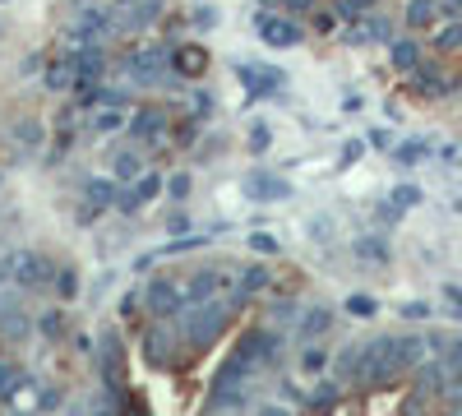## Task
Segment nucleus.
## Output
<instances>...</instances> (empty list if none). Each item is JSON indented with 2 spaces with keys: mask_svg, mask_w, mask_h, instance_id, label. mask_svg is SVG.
I'll return each mask as SVG.
<instances>
[{
  "mask_svg": "<svg viewBox=\"0 0 462 416\" xmlns=\"http://www.w3.org/2000/svg\"><path fill=\"white\" fill-rule=\"evenodd\" d=\"M231 319V305L227 301H199V305H189V315H185V343L189 347H208L217 333L227 328Z\"/></svg>",
  "mask_w": 462,
  "mask_h": 416,
  "instance_id": "nucleus-1",
  "label": "nucleus"
},
{
  "mask_svg": "<svg viewBox=\"0 0 462 416\" xmlns=\"http://www.w3.org/2000/svg\"><path fill=\"white\" fill-rule=\"evenodd\" d=\"M139 301H144V310L153 319H176L185 310V292H181V283H172V277H153V283H144Z\"/></svg>",
  "mask_w": 462,
  "mask_h": 416,
  "instance_id": "nucleus-2",
  "label": "nucleus"
},
{
  "mask_svg": "<svg viewBox=\"0 0 462 416\" xmlns=\"http://www.w3.org/2000/svg\"><path fill=\"white\" fill-rule=\"evenodd\" d=\"M51 273H56V268H51V264L38 255V250H14V255H10V283H14V287H23V292L46 287V283H51Z\"/></svg>",
  "mask_w": 462,
  "mask_h": 416,
  "instance_id": "nucleus-3",
  "label": "nucleus"
},
{
  "mask_svg": "<svg viewBox=\"0 0 462 416\" xmlns=\"http://www.w3.org/2000/svg\"><path fill=\"white\" fill-rule=\"evenodd\" d=\"M236 356L250 361L255 370L278 366V333H273V328H255V333H246V338L236 343Z\"/></svg>",
  "mask_w": 462,
  "mask_h": 416,
  "instance_id": "nucleus-4",
  "label": "nucleus"
},
{
  "mask_svg": "<svg viewBox=\"0 0 462 416\" xmlns=\"http://www.w3.org/2000/svg\"><path fill=\"white\" fill-rule=\"evenodd\" d=\"M181 292H185V305H199V301H213L217 292H236V277L223 268H199Z\"/></svg>",
  "mask_w": 462,
  "mask_h": 416,
  "instance_id": "nucleus-5",
  "label": "nucleus"
},
{
  "mask_svg": "<svg viewBox=\"0 0 462 416\" xmlns=\"http://www.w3.org/2000/svg\"><path fill=\"white\" fill-rule=\"evenodd\" d=\"M65 38L70 42H102V38H112V14L106 10H79L70 23H65Z\"/></svg>",
  "mask_w": 462,
  "mask_h": 416,
  "instance_id": "nucleus-6",
  "label": "nucleus"
},
{
  "mask_svg": "<svg viewBox=\"0 0 462 416\" xmlns=\"http://www.w3.org/2000/svg\"><path fill=\"white\" fill-rule=\"evenodd\" d=\"M255 33L264 38V47H296V42H301V23H291L287 14H255Z\"/></svg>",
  "mask_w": 462,
  "mask_h": 416,
  "instance_id": "nucleus-7",
  "label": "nucleus"
},
{
  "mask_svg": "<svg viewBox=\"0 0 462 416\" xmlns=\"http://www.w3.org/2000/svg\"><path fill=\"white\" fill-rule=\"evenodd\" d=\"M70 65H74V83H102V74H106L102 42H84L79 51H70Z\"/></svg>",
  "mask_w": 462,
  "mask_h": 416,
  "instance_id": "nucleus-8",
  "label": "nucleus"
},
{
  "mask_svg": "<svg viewBox=\"0 0 462 416\" xmlns=\"http://www.w3.org/2000/svg\"><path fill=\"white\" fill-rule=\"evenodd\" d=\"M0 333H5L10 343H23L33 333V319H29V310H23V301L10 292H0Z\"/></svg>",
  "mask_w": 462,
  "mask_h": 416,
  "instance_id": "nucleus-9",
  "label": "nucleus"
},
{
  "mask_svg": "<svg viewBox=\"0 0 462 416\" xmlns=\"http://www.w3.org/2000/svg\"><path fill=\"white\" fill-rule=\"evenodd\" d=\"M157 194H162V176H157V172H144L139 181H130V190L116 194V208H121V213H139L144 204L157 200Z\"/></svg>",
  "mask_w": 462,
  "mask_h": 416,
  "instance_id": "nucleus-10",
  "label": "nucleus"
},
{
  "mask_svg": "<svg viewBox=\"0 0 462 416\" xmlns=\"http://www.w3.org/2000/svg\"><path fill=\"white\" fill-rule=\"evenodd\" d=\"M246 194H250V200H259V204H282V200H291V185H287L282 176L250 172V176H246Z\"/></svg>",
  "mask_w": 462,
  "mask_h": 416,
  "instance_id": "nucleus-11",
  "label": "nucleus"
},
{
  "mask_svg": "<svg viewBox=\"0 0 462 416\" xmlns=\"http://www.w3.org/2000/svg\"><path fill=\"white\" fill-rule=\"evenodd\" d=\"M106 176H112L116 185H130V181H139V176H144V157L134 153V149H116L112 157H106Z\"/></svg>",
  "mask_w": 462,
  "mask_h": 416,
  "instance_id": "nucleus-12",
  "label": "nucleus"
},
{
  "mask_svg": "<svg viewBox=\"0 0 462 416\" xmlns=\"http://www.w3.org/2000/svg\"><path fill=\"white\" fill-rule=\"evenodd\" d=\"M10 139H14L23 153H42V149H46V125H42L38 116H19V121L10 125Z\"/></svg>",
  "mask_w": 462,
  "mask_h": 416,
  "instance_id": "nucleus-13",
  "label": "nucleus"
},
{
  "mask_svg": "<svg viewBox=\"0 0 462 416\" xmlns=\"http://www.w3.org/2000/svg\"><path fill=\"white\" fill-rule=\"evenodd\" d=\"M42 89L46 93H70L74 89V65H70V51H61L56 61L42 65Z\"/></svg>",
  "mask_w": 462,
  "mask_h": 416,
  "instance_id": "nucleus-14",
  "label": "nucleus"
},
{
  "mask_svg": "<svg viewBox=\"0 0 462 416\" xmlns=\"http://www.w3.org/2000/svg\"><path fill=\"white\" fill-rule=\"evenodd\" d=\"M329 324H333V310H329V305H310L306 315H296V338H301V343H315L319 333H329Z\"/></svg>",
  "mask_w": 462,
  "mask_h": 416,
  "instance_id": "nucleus-15",
  "label": "nucleus"
},
{
  "mask_svg": "<svg viewBox=\"0 0 462 416\" xmlns=\"http://www.w3.org/2000/svg\"><path fill=\"white\" fill-rule=\"evenodd\" d=\"M144 356L153 361V366H167V361H172V333H167V319H157V328L144 333Z\"/></svg>",
  "mask_w": 462,
  "mask_h": 416,
  "instance_id": "nucleus-16",
  "label": "nucleus"
},
{
  "mask_svg": "<svg viewBox=\"0 0 462 416\" xmlns=\"http://www.w3.org/2000/svg\"><path fill=\"white\" fill-rule=\"evenodd\" d=\"M116 194H121V185H116L112 176H88V181H84V200H88L93 208H116Z\"/></svg>",
  "mask_w": 462,
  "mask_h": 416,
  "instance_id": "nucleus-17",
  "label": "nucleus"
},
{
  "mask_svg": "<svg viewBox=\"0 0 462 416\" xmlns=\"http://www.w3.org/2000/svg\"><path fill=\"white\" fill-rule=\"evenodd\" d=\"M130 134L134 139H162L167 134V116H162V111H153V106H144V111H134V125H130Z\"/></svg>",
  "mask_w": 462,
  "mask_h": 416,
  "instance_id": "nucleus-18",
  "label": "nucleus"
},
{
  "mask_svg": "<svg viewBox=\"0 0 462 416\" xmlns=\"http://www.w3.org/2000/svg\"><path fill=\"white\" fill-rule=\"evenodd\" d=\"M172 70H176L181 79H189V74H204V70H208V55H204V47H176V51H172Z\"/></svg>",
  "mask_w": 462,
  "mask_h": 416,
  "instance_id": "nucleus-19",
  "label": "nucleus"
},
{
  "mask_svg": "<svg viewBox=\"0 0 462 416\" xmlns=\"http://www.w3.org/2000/svg\"><path fill=\"white\" fill-rule=\"evenodd\" d=\"M88 125H93V134H116L130 121H125V106H93L88 111Z\"/></svg>",
  "mask_w": 462,
  "mask_h": 416,
  "instance_id": "nucleus-20",
  "label": "nucleus"
},
{
  "mask_svg": "<svg viewBox=\"0 0 462 416\" xmlns=\"http://www.w3.org/2000/svg\"><path fill=\"white\" fill-rule=\"evenodd\" d=\"M268 283H273V273H268V264H250V268H240V277H236V292H240V296H259V292H268Z\"/></svg>",
  "mask_w": 462,
  "mask_h": 416,
  "instance_id": "nucleus-21",
  "label": "nucleus"
},
{
  "mask_svg": "<svg viewBox=\"0 0 462 416\" xmlns=\"http://www.w3.org/2000/svg\"><path fill=\"white\" fill-rule=\"evenodd\" d=\"M33 328L42 333L46 343H56L61 333H65V310H61V305H46V310H42V315L33 319Z\"/></svg>",
  "mask_w": 462,
  "mask_h": 416,
  "instance_id": "nucleus-22",
  "label": "nucleus"
},
{
  "mask_svg": "<svg viewBox=\"0 0 462 416\" xmlns=\"http://www.w3.org/2000/svg\"><path fill=\"white\" fill-rule=\"evenodd\" d=\"M23 379H29V370H23V366H14V361H0V403H10V398L19 394Z\"/></svg>",
  "mask_w": 462,
  "mask_h": 416,
  "instance_id": "nucleus-23",
  "label": "nucleus"
},
{
  "mask_svg": "<svg viewBox=\"0 0 462 416\" xmlns=\"http://www.w3.org/2000/svg\"><path fill=\"white\" fill-rule=\"evenodd\" d=\"M51 287H56L61 301H74L79 296V273L74 268H56V273H51Z\"/></svg>",
  "mask_w": 462,
  "mask_h": 416,
  "instance_id": "nucleus-24",
  "label": "nucleus"
},
{
  "mask_svg": "<svg viewBox=\"0 0 462 416\" xmlns=\"http://www.w3.org/2000/svg\"><path fill=\"white\" fill-rule=\"evenodd\" d=\"M162 190H167V200H172V204H185V200H189V190H195V176H189V172H176Z\"/></svg>",
  "mask_w": 462,
  "mask_h": 416,
  "instance_id": "nucleus-25",
  "label": "nucleus"
},
{
  "mask_svg": "<svg viewBox=\"0 0 462 416\" xmlns=\"http://www.w3.org/2000/svg\"><path fill=\"white\" fill-rule=\"evenodd\" d=\"M374 310H379V301H374V296H365V292L347 296V315H357V319H370Z\"/></svg>",
  "mask_w": 462,
  "mask_h": 416,
  "instance_id": "nucleus-26",
  "label": "nucleus"
},
{
  "mask_svg": "<svg viewBox=\"0 0 462 416\" xmlns=\"http://www.w3.org/2000/svg\"><path fill=\"white\" fill-rule=\"evenodd\" d=\"M61 403H65V388L61 384H46L42 394H38V412H56Z\"/></svg>",
  "mask_w": 462,
  "mask_h": 416,
  "instance_id": "nucleus-27",
  "label": "nucleus"
},
{
  "mask_svg": "<svg viewBox=\"0 0 462 416\" xmlns=\"http://www.w3.org/2000/svg\"><path fill=\"white\" fill-rule=\"evenodd\" d=\"M250 250H255V255H264V259H268V255H278L282 245H278V236H268V232H255V236H250Z\"/></svg>",
  "mask_w": 462,
  "mask_h": 416,
  "instance_id": "nucleus-28",
  "label": "nucleus"
},
{
  "mask_svg": "<svg viewBox=\"0 0 462 416\" xmlns=\"http://www.w3.org/2000/svg\"><path fill=\"white\" fill-rule=\"evenodd\" d=\"M425 153H430V149H425V144H421V139H412V144H402V149H398V153H393V157H398V162H402V166H412V162H421V157H425Z\"/></svg>",
  "mask_w": 462,
  "mask_h": 416,
  "instance_id": "nucleus-29",
  "label": "nucleus"
},
{
  "mask_svg": "<svg viewBox=\"0 0 462 416\" xmlns=\"http://www.w3.org/2000/svg\"><path fill=\"white\" fill-rule=\"evenodd\" d=\"M421 204V190L416 185H398L393 190V208H416Z\"/></svg>",
  "mask_w": 462,
  "mask_h": 416,
  "instance_id": "nucleus-30",
  "label": "nucleus"
},
{
  "mask_svg": "<svg viewBox=\"0 0 462 416\" xmlns=\"http://www.w3.org/2000/svg\"><path fill=\"white\" fill-rule=\"evenodd\" d=\"M393 65H398V70H412V65H416V47H412V42H398V47H393Z\"/></svg>",
  "mask_w": 462,
  "mask_h": 416,
  "instance_id": "nucleus-31",
  "label": "nucleus"
},
{
  "mask_svg": "<svg viewBox=\"0 0 462 416\" xmlns=\"http://www.w3.org/2000/svg\"><path fill=\"white\" fill-rule=\"evenodd\" d=\"M333 398H338V384H333V379H319V388L310 394V403H315V407H329Z\"/></svg>",
  "mask_w": 462,
  "mask_h": 416,
  "instance_id": "nucleus-32",
  "label": "nucleus"
},
{
  "mask_svg": "<svg viewBox=\"0 0 462 416\" xmlns=\"http://www.w3.org/2000/svg\"><path fill=\"white\" fill-rule=\"evenodd\" d=\"M301 366L315 375V370H323V366H329V352H323V347H310L306 356H301Z\"/></svg>",
  "mask_w": 462,
  "mask_h": 416,
  "instance_id": "nucleus-33",
  "label": "nucleus"
},
{
  "mask_svg": "<svg viewBox=\"0 0 462 416\" xmlns=\"http://www.w3.org/2000/svg\"><path fill=\"white\" fill-rule=\"evenodd\" d=\"M268 144H273V130H268V125H255V130H250V153H264Z\"/></svg>",
  "mask_w": 462,
  "mask_h": 416,
  "instance_id": "nucleus-34",
  "label": "nucleus"
},
{
  "mask_svg": "<svg viewBox=\"0 0 462 416\" xmlns=\"http://www.w3.org/2000/svg\"><path fill=\"white\" fill-rule=\"evenodd\" d=\"M195 28H199V33L217 28V10H213V5H199V10H195Z\"/></svg>",
  "mask_w": 462,
  "mask_h": 416,
  "instance_id": "nucleus-35",
  "label": "nucleus"
},
{
  "mask_svg": "<svg viewBox=\"0 0 462 416\" xmlns=\"http://www.w3.org/2000/svg\"><path fill=\"white\" fill-rule=\"evenodd\" d=\"M357 250H361L365 259H389V250L379 245V241H357Z\"/></svg>",
  "mask_w": 462,
  "mask_h": 416,
  "instance_id": "nucleus-36",
  "label": "nucleus"
},
{
  "mask_svg": "<svg viewBox=\"0 0 462 416\" xmlns=\"http://www.w3.org/2000/svg\"><path fill=\"white\" fill-rule=\"evenodd\" d=\"M361 153H365V144H361V139H351V144L342 149V162H338V166H357V157H361Z\"/></svg>",
  "mask_w": 462,
  "mask_h": 416,
  "instance_id": "nucleus-37",
  "label": "nucleus"
},
{
  "mask_svg": "<svg viewBox=\"0 0 462 416\" xmlns=\"http://www.w3.org/2000/svg\"><path fill=\"white\" fill-rule=\"evenodd\" d=\"M402 315H407V319H430V305H425V301H407Z\"/></svg>",
  "mask_w": 462,
  "mask_h": 416,
  "instance_id": "nucleus-38",
  "label": "nucleus"
},
{
  "mask_svg": "<svg viewBox=\"0 0 462 416\" xmlns=\"http://www.w3.org/2000/svg\"><path fill=\"white\" fill-rule=\"evenodd\" d=\"M407 19H412V23H425V19H430V0H416V5H412V14H407Z\"/></svg>",
  "mask_w": 462,
  "mask_h": 416,
  "instance_id": "nucleus-39",
  "label": "nucleus"
},
{
  "mask_svg": "<svg viewBox=\"0 0 462 416\" xmlns=\"http://www.w3.org/2000/svg\"><path fill=\"white\" fill-rule=\"evenodd\" d=\"M357 10H370V0H342V14L357 19Z\"/></svg>",
  "mask_w": 462,
  "mask_h": 416,
  "instance_id": "nucleus-40",
  "label": "nucleus"
},
{
  "mask_svg": "<svg viewBox=\"0 0 462 416\" xmlns=\"http://www.w3.org/2000/svg\"><path fill=\"white\" fill-rule=\"evenodd\" d=\"M255 416H291V412H287V407H282V403H264V407H259V412H255Z\"/></svg>",
  "mask_w": 462,
  "mask_h": 416,
  "instance_id": "nucleus-41",
  "label": "nucleus"
},
{
  "mask_svg": "<svg viewBox=\"0 0 462 416\" xmlns=\"http://www.w3.org/2000/svg\"><path fill=\"white\" fill-rule=\"evenodd\" d=\"M291 315H296L291 301H278V305H273V319H291Z\"/></svg>",
  "mask_w": 462,
  "mask_h": 416,
  "instance_id": "nucleus-42",
  "label": "nucleus"
},
{
  "mask_svg": "<svg viewBox=\"0 0 462 416\" xmlns=\"http://www.w3.org/2000/svg\"><path fill=\"white\" fill-rule=\"evenodd\" d=\"M167 227H172V232H185V227H189V217H185V213H172Z\"/></svg>",
  "mask_w": 462,
  "mask_h": 416,
  "instance_id": "nucleus-43",
  "label": "nucleus"
},
{
  "mask_svg": "<svg viewBox=\"0 0 462 416\" xmlns=\"http://www.w3.org/2000/svg\"><path fill=\"white\" fill-rule=\"evenodd\" d=\"M125 416H148V407H144V403H139V398H134V403H130V407H125Z\"/></svg>",
  "mask_w": 462,
  "mask_h": 416,
  "instance_id": "nucleus-44",
  "label": "nucleus"
},
{
  "mask_svg": "<svg viewBox=\"0 0 462 416\" xmlns=\"http://www.w3.org/2000/svg\"><path fill=\"white\" fill-rule=\"evenodd\" d=\"M0 283H10V255L0 259Z\"/></svg>",
  "mask_w": 462,
  "mask_h": 416,
  "instance_id": "nucleus-45",
  "label": "nucleus"
},
{
  "mask_svg": "<svg viewBox=\"0 0 462 416\" xmlns=\"http://www.w3.org/2000/svg\"><path fill=\"white\" fill-rule=\"evenodd\" d=\"M0 416H38V412H23V407H5Z\"/></svg>",
  "mask_w": 462,
  "mask_h": 416,
  "instance_id": "nucleus-46",
  "label": "nucleus"
},
{
  "mask_svg": "<svg viewBox=\"0 0 462 416\" xmlns=\"http://www.w3.org/2000/svg\"><path fill=\"white\" fill-rule=\"evenodd\" d=\"M93 416H121V412H112V407H97Z\"/></svg>",
  "mask_w": 462,
  "mask_h": 416,
  "instance_id": "nucleus-47",
  "label": "nucleus"
},
{
  "mask_svg": "<svg viewBox=\"0 0 462 416\" xmlns=\"http://www.w3.org/2000/svg\"><path fill=\"white\" fill-rule=\"evenodd\" d=\"M0 5H5V0H0Z\"/></svg>",
  "mask_w": 462,
  "mask_h": 416,
  "instance_id": "nucleus-48",
  "label": "nucleus"
}]
</instances>
